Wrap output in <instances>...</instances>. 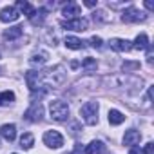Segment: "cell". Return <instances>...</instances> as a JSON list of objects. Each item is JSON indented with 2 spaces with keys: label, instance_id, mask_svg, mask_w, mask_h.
<instances>
[{
  "label": "cell",
  "instance_id": "f546056e",
  "mask_svg": "<svg viewBox=\"0 0 154 154\" xmlns=\"http://www.w3.org/2000/svg\"><path fill=\"white\" fill-rule=\"evenodd\" d=\"M13 154H17V152H13Z\"/></svg>",
  "mask_w": 154,
  "mask_h": 154
},
{
  "label": "cell",
  "instance_id": "9c48e42d",
  "mask_svg": "<svg viewBox=\"0 0 154 154\" xmlns=\"http://www.w3.org/2000/svg\"><path fill=\"white\" fill-rule=\"evenodd\" d=\"M140 140H141V132H140V131H134V129H129V131L125 132V136H123V143H125V145H131V147L138 145Z\"/></svg>",
  "mask_w": 154,
  "mask_h": 154
},
{
  "label": "cell",
  "instance_id": "cb8c5ba5",
  "mask_svg": "<svg viewBox=\"0 0 154 154\" xmlns=\"http://www.w3.org/2000/svg\"><path fill=\"white\" fill-rule=\"evenodd\" d=\"M82 67H84L85 71H91V69H96V60H94V58H85V60L82 62Z\"/></svg>",
  "mask_w": 154,
  "mask_h": 154
},
{
  "label": "cell",
  "instance_id": "5bb4252c",
  "mask_svg": "<svg viewBox=\"0 0 154 154\" xmlns=\"http://www.w3.org/2000/svg\"><path fill=\"white\" fill-rule=\"evenodd\" d=\"M103 150H105V145H103L102 141H98V140L91 141V143L85 147V154H103Z\"/></svg>",
  "mask_w": 154,
  "mask_h": 154
},
{
  "label": "cell",
  "instance_id": "d4e9b609",
  "mask_svg": "<svg viewBox=\"0 0 154 154\" xmlns=\"http://www.w3.org/2000/svg\"><path fill=\"white\" fill-rule=\"evenodd\" d=\"M102 44H103V42H102L100 36H93V38H91V45H93L94 49H102V47H103Z\"/></svg>",
  "mask_w": 154,
  "mask_h": 154
},
{
  "label": "cell",
  "instance_id": "83f0119b",
  "mask_svg": "<svg viewBox=\"0 0 154 154\" xmlns=\"http://www.w3.org/2000/svg\"><path fill=\"white\" fill-rule=\"evenodd\" d=\"M129 154H141V150H140V149H138V147H132V149H131V152H129Z\"/></svg>",
  "mask_w": 154,
  "mask_h": 154
},
{
  "label": "cell",
  "instance_id": "277c9868",
  "mask_svg": "<svg viewBox=\"0 0 154 154\" xmlns=\"http://www.w3.org/2000/svg\"><path fill=\"white\" fill-rule=\"evenodd\" d=\"M147 18V15L145 13H141L140 9H136V8H129V9H125L123 11V15H122V20L125 22V24H131V22H143Z\"/></svg>",
  "mask_w": 154,
  "mask_h": 154
},
{
  "label": "cell",
  "instance_id": "7a4b0ae2",
  "mask_svg": "<svg viewBox=\"0 0 154 154\" xmlns=\"http://www.w3.org/2000/svg\"><path fill=\"white\" fill-rule=\"evenodd\" d=\"M80 116L87 125H96L98 123V103L96 102H87L80 109Z\"/></svg>",
  "mask_w": 154,
  "mask_h": 154
},
{
  "label": "cell",
  "instance_id": "8fae6325",
  "mask_svg": "<svg viewBox=\"0 0 154 154\" xmlns=\"http://www.w3.org/2000/svg\"><path fill=\"white\" fill-rule=\"evenodd\" d=\"M0 134H2L4 140L13 141V140L17 138V125H15V123H6V125H2V127H0Z\"/></svg>",
  "mask_w": 154,
  "mask_h": 154
},
{
  "label": "cell",
  "instance_id": "2e32d148",
  "mask_svg": "<svg viewBox=\"0 0 154 154\" xmlns=\"http://www.w3.org/2000/svg\"><path fill=\"white\" fill-rule=\"evenodd\" d=\"M22 33H24V27H22V26H15V27H9V29L4 33V38H6V40H15V38L22 36Z\"/></svg>",
  "mask_w": 154,
  "mask_h": 154
},
{
  "label": "cell",
  "instance_id": "7c38bea8",
  "mask_svg": "<svg viewBox=\"0 0 154 154\" xmlns=\"http://www.w3.org/2000/svg\"><path fill=\"white\" fill-rule=\"evenodd\" d=\"M15 9H20V11H22L27 18H33V17H35V13H36V9H35L29 2H24V0H18Z\"/></svg>",
  "mask_w": 154,
  "mask_h": 154
},
{
  "label": "cell",
  "instance_id": "52a82bcc",
  "mask_svg": "<svg viewBox=\"0 0 154 154\" xmlns=\"http://www.w3.org/2000/svg\"><path fill=\"white\" fill-rule=\"evenodd\" d=\"M42 76H44V72H38V71H27L26 72V82H27V85H29L31 91L38 89V84L42 80Z\"/></svg>",
  "mask_w": 154,
  "mask_h": 154
},
{
  "label": "cell",
  "instance_id": "603a6c76",
  "mask_svg": "<svg viewBox=\"0 0 154 154\" xmlns=\"http://www.w3.org/2000/svg\"><path fill=\"white\" fill-rule=\"evenodd\" d=\"M136 69H140V62H123L122 63L123 72H131V71H136Z\"/></svg>",
  "mask_w": 154,
  "mask_h": 154
},
{
  "label": "cell",
  "instance_id": "4fadbf2b",
  "mask_svg": "<svg viewBox=\"0 0 154 154\" xmlns=\"http://www.w3.org/2000/svg\"><path fill=\"white\" fill-rule=\"evenodd\" d=\"M62 15L67 17V18H72V17H76V15H80V6L76 4V2H69V4L62 9Z\"/></svg>",
  "mask_w": 154,
  "mask_h": 154
},
{
  "label": "cell",
  "instance_id": "484cf974",
  "mask_svg": "<svg viewBox=\"0 0 154 154\" xmlns=\"http://www.w3.org/2000/svg\"><path fill=\"white\" fill-rule=\"evenodd\" d=\"M143 152H145V154H154V145H152V143L149 141V143L145 145V149H143Z\"/></svg>",
  "mask_w": 154,
  "mask_h": 154
},
{
  "label": "cell",
  "instance_id": "e0dca14e",
  "mask_svg": "<svg viewBox=\"0 0 154 154\" xmlns=\"http://www.w3.org/2000/svg\"><path fill=\"white\" fill-rule=\"evenodd\" d=\"M134 47L140 49V51H145V49L150 47V45H149V38H147L145 33H140V35L136 36V40H134Z\"/></svg>",
  "mask_w": 154,
  "mask_h": 154
},
{
  "label": "cell",
  "instance_id": "6da1fadb",
  "mask_svg": "<svg viewBox=\"0 0 154 154\" xmlns=\"http://www.w3.org/2000/svg\"><path fill=\"white\" fill-rule=\"evenodd\" d=\"M49 112H51V118L56 120V122H65L67 116H69V105L62 100H54L49 103Z\"/></svg>",
  "mask_w": 154,
  "mask_h": 154
},
{
  "label": "cell",
  "instance_id": "ba28073f",
  "mask_svg": "<svg viewBox=\"0 0 154 154\" xmlns=\"http://www.w3.org/2000/svg\"><path fill=\"white\" fill-rule=\"evenodd\" d=\"M109 44H111V47H112L114 51H118V53H127V51L132 49L131 42H129V40H123V38H112Z\"/></svg>",
  "mask_w": 154,
  "mask_h": 154
},
{
  "label": "cell",
  "instance_id": "5b68a950",
  "mask_svg": "<svg viewBox=\"0 0 154 154\" xmlns=\"http://www.w3.org/2000/svg\"><path fill=\"white\" fill-rule=\"evenodd\" d=\"M42 116H44V107H42V103H33L26 112H24V118L27 120V122H40L42 120Z\"/></svg>",
  "mask_w": 154,
  "mask_h": 154
},
{
  "label": "cell",
  "instance_id": "3957f363",
  "mask_svg": "<svg viewBox=\"0 0 154 154\" xmlns=\"http://www.w3.org/2000/svg\"><path fill=\"white\" fill-rule=\"evenodd\" d=\"M44 143L51 149H60L63 145V136L58 131H47L44 134Z\"/></svg>",
  "mask_w": 154,
  "mask_h": 154
},
{
  "label": "cell",
  "instance_id": "30bf717a",
  "mask_svg": "<svg viewBox=\"0 0 154 154\" xmlns=\"http://www.w3.org/2000/svg\"><path fill=\"white\" fill-rule=\"evenodd\" d=\"M18 11L15 9V8H11V6H8V8H4L2 11H0V20L2 22H15V20H18Z\"/></svg>",
  "mask_w": 154,
  "mask_h": 154
},
{
  "label": "cell",
  "instance_id": "f1b7e54d",
  "mask_svg": "<svg viewBox=\"0 0 154 154\" xmlns=\"http://www.w3.org/2000/svg\"><path fill=\"white\" fill-rule=\"evenodd\" d=\"M85 6H87V8H94V6H96V2H85Z\"/></svg>",
  "mask_w": 154,
  "mask_h": 154
},
{
  "label": "cell",
  "instance_id": "8992f818",
  "mask_svg": "<svg viewBox=\"0 0 154 154\" xmlns=\"http://www.w3.org/2000/svg\"><path fill=\"white\" fill-rule=\"evenodd\" d=\"M87 26H89V24H87L85 18H72V20L62 22V27H63V29H69V31H85Z\"/></svg>",
  "mask_w": 154,
  "mask_h": 154
},
{
  "label": "cell",
  "instance_id": "9a60e30c",
  "mask_svg": "<svg viewBox=\"0 0 154 154\" xmlns=\"http://www.w3.org/2000/svg\"><path fill=\"white\" fill-rule=\"evenodd\" d=\"M125 122V116L118 111V109H111L109 111V123L111 125H120V123H123Z\"/></svg>",
  "mask_w": 154,
  "mask_h": 154
},
{
  "label": "cell",
  "instance_id": "d6986e66",
  "mask_svg": "<svg viewBox=\"0 0 154 154\" xmlns=\"http://www.w3.org/2000/svg\"><path fill=\"white\" fill-rule=\"evenodd\" d=\"M45 17H47V9H45V8H40L38 13H35V17L31 18V24H33V26H42L44 20H45Z\"/></svg>",
  "mask_w": 154,
  "mask_h": 154
},
{
  "label": "cell",
  "instance_id": "7402d4cb",
  "mask_svg": "<svg viewBox=\"0 0 154 154\" xmlns=\"http://www.w3.org/2000/svg\"><path fill=\"white\" fill-rule=\"evenodd\" d=\"M11 102H15V93H13V91H4V93H0V105H9Z\"/></svg>",
  "mask_w": 154,
  "mask_h": 154
},
{
  "label": "cell",
  "instance_id": "4316f807",
  "mask_svg": "<svg viewBox=\"0 0 154 154\" xmlns=\"http://www.w3.org/2000/svg\"><path fill=\"white\" fill-rule=\"evenodd\" d=\"M143 6H145V8H147L149 11H154V2H149V0H147V2H145Z\"/></svg>",
  "mask_w": 154,
  "mask_h": 154
},
{
  "label": "cell",
  "instance_id": "ffe728a7",
  "mask_svg": "<svg viewBox=\"0 0 154 154\" xmlns=\"http://www.w3.org/2000/svg\"><path fill=\"white\" fill-rule=\"evenodd\" d=\"M47 58H49V54L45 53V51H40V53H35L33 56H31V63L33 65H42V63H45L47 62Z\"/></svg>",
  "mask_w": 154,
  "mask_h": 154
},
{
  "label": "cell",
  "instance_id": "ac0fdd59",
  "mask_svg": "<svg viewBox=\"0 0 154 154\" xmlns=\"http://www.w3.org/2000/svg\"><path fill=\"white\" fill-rule=\"evenodd\" d=\"M65 45H67V49H84V42L80 40V38H76V36H67L65 38Z\"/></svg>",
  "mask_w": 154,
  "mask_h": 154
},
{
  "label": "cell",
  "instance_id": "44dd1931",
  "mask_svg": "<svg viewBox=\"0 0 154 154\" xmlns=\"http://www.w3.org/2000/svg\"><path fill=\"white\" fill-rule=\"evenodd\" d=\"M33 143H35V138H33V134H31V132L22 134V138H20V147H22V149H31V147H33Z\"/></svg>",
  "mask_w": 154,
  "mask_h": 154
}]
</instances>
